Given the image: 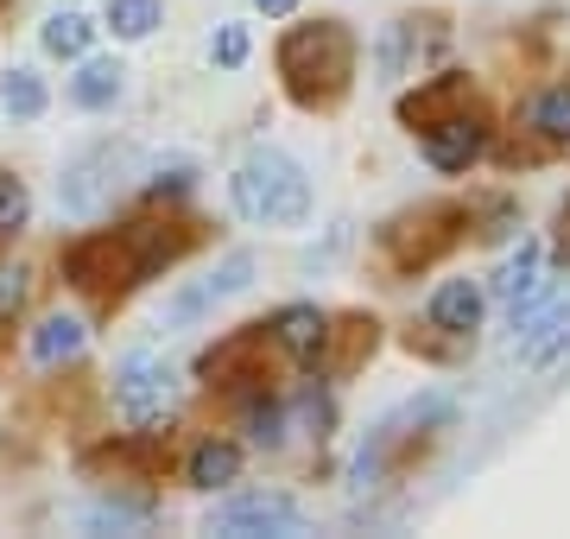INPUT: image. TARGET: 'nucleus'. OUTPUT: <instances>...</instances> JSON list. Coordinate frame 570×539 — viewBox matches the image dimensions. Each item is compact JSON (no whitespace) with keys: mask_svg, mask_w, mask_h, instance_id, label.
<instances>
[{"mask_svg":"<svg viewBox=\"0 0 570 539\" xmlns=\"http://www.w3.org/2000/svg\"><path fill=\"white\" fill-rule=\"evenodd\" d=\"M228 197H235V216L261 228H298L311 216V178L285 153L261 146V153H247L235 178H228Z\"/></svg>","mask_w":570,"mask_h":539,"instance_id":"f257e3e1","label":"nucleus"},{"mask_svg":"<svg viewBox=\"0 0 570 539\" xmlns=\"http://www.w3.org/2000/svg\"><path fill=\"white\" fill-rule=\"evenodd\" d=\"M279 70L298 102H317V96H336V89L355 77V39H348L336 20L317 26H292L279 45Z\"/></svg>","mask_w":570,"mask_h":539,"instance_id":"f03ea898","label":"nucleus"},{"mask_svg":"<svg viewBox=\"0 0 570 539\" xmlns=\"http://www.w3.org/2000/svg\"><path fill=\"white\" fill-rule=\"evenodd\" d=\"M127 171H134V153L127 146H89V153H77L58 178V209L77 216V223L115 209V197L127 190Z\"/></svg>","mask_w":570,"mask_h":539,"instance_id":"7ed1b4c3","label":"nucleus"},{"mask_svg":"<svg viewBox=\"0 0 570 539\" xmlns=\"http://www.w3.org/2000/svg\"><path fill=\"white\" fill-rule=\"evenodd\" d=\"M171 394H178V374L171 362L153 350H134L115 369V413L134 425V432H159L165 419H171Z\"/></svg>","mask_w":570,"mask_h":539,"instance_id":"20e7f679","label":"nucleus"},{"mask_svg":"<svg viewBox=\"0 0 570 539\" xmlns=\"http://www.w3.org/2000/svg\"><path fill=\"white\" fill-rule=\"evenodd\" d=\"M513 331H520V362L527 369H551L570 350V292L564 298H539V286L527 298H513Z\"/></svg>","mask_w":570,"mask_h":539,"instance_id":"39448f33","label":"nucleus"},{"mask_svg":"<svg viewBox=\"0 0 570 539\" xmlns=\"http://www.w3.org/2000/svg\"><path fill=\"white\" fill-rule=\"evenodd\" d=\"M63 280L82 292H115V286H140V261H134V235H89L63 254Z\"/></svg>","mask_w":570,"mask_h":539,"instance_id":"423d86ee","label":"nucleus"},{"mask_svg":"<svg viewBox=\"0 0 570 539\" xmlns=\"http://www.w3.org/2000/svg\"><path fill=\"white\" fill-rule=\"evenodd\" d=\"M305 527V508L285 496V489H247L228 508H216V533L254 539V533H298Z\"/></svg>","mask_w":570,"mask_h":539,"instance_id":"0eeeda50","label":"nucleus"},{"mask_svg":"<svg viewBox=\"0 0 570 539\" xmlns=\"http://www.w3.org/2000/svg\"><path fill=\"white\" fill-rule=\"evenodd\" d=\"M482 121H469V115H444V121H425V134H419V146H425V159L438 171H469V159L482 153Z\"/></svg>","mask_w":570,"mask_h":539,"instance_id":"6e6552de","label":"nucleus"},{"mask_svg":"<svg viewBox=\"0 0 570 539\" xmlns=\"http://www.w3.org/2000/svg\"><path fill=\"white\" fill-rule=\"evenodd\" d=\"M273 343H279L285 355H298V362H317L330 343V317L317 312V305H285L279 317H273Z\"/></svg>","mask_w":570,"mask_h":539,"instance_id":"1a4fd4ad","label":"nucleus"},{"mask_svg":"<svg viewBox=\"0 0 570 539\" xmlns=\"http://www.w3.org/2000/svg\"><path fill=\"white\" fill-rule=\"evenodd\" d=\"M431 324L450 336H469L482 324V286L475 280H444V286L431 292Z\"/></svg>","mask_w":570,"mask_h":539,"instance_id":"9d476101","label":"nucleus"},{"mask_svg":"<svg viewBox=\"0 0 570 539\" xmlns=\"http://www.w3.org/2000/svg\"><path fill=\"white\" fill-rule=\"evenodd\" d=\"M242 477V444H228V438H204L197 451H190V463H184V482L190 489H228V482Z\"/></svg>","mask_w":570,"mask_h":539,"instance_id":"9b49d317","label":"nucleus"},{"mask_svg":"<svg viewBox=\"0 0 570 539\" xmlns=\"http://www.w3.org/2000/svg\"><path fill=\"white\" fill-rule=\"evenodd\" d=\"M82 343H89V336H82V324L77 317H45L39 331H32V362H39V369H58V362H77L82 355Z\"/></svg>","mask_w":570,"mask_h":539,"instance_id":"f8f14e48","label":"nucleus"},{"mask_svg":"<svg viewBox=\"0 0 570 539\" xmlns=\"http://www.w3.org/2000/svg\"><path fill=\"white\" fill-rule=\"evenodd\" d=\"M121 63L115 58H82V70L70 77V102L77 108H108L115 96H121Z\"/></svg>","mask_w":570,"mask_h":539,"instance_id":"ddd939ff","label":"nucleus"},{"mask_svg":"<svg viewBox=\"0 0 570 539\" xmlns=\"http://www.w3.org/2000/svg\"><path fill=\"white\" fill-rule=\"evenodd\" d=\"M0 108H7L13 121H39V115H45L39 70H0Z\"/></svg>","mask_w":570,"mask_h":539,"instance_id":"4468645a","label":"nucleus"},{"mask_svg":"<svg viewBox=\"0 0 570 539\" xmlns=\"http://www.w3.org/2000/svg\"><path fill=\"white\" fill-rule=\"evenodd\" d=\"M45 51H51V58H82V51H89V39H96V26L82 20L77 7H63V13H51V20H45Z\"/></svg>","mask_w":570,"mask_h":539,"instance_id":"2eb2a0df","label":"nucleus"},{"mask_svg":"<svg viewBox=\"0 0 570 539\" xmlns=\"http://www.w3.org/2000/svg\"><path fill=\"white\" fill-rule=\"evenodd\" d=\"M539 242H520V254H508V261H501V273H494V298H527L532 286H539Z\"/></svg>","mask_w":570,"mask_h":539,"instance_id":"dca6fc26","label":"nucleus"},{"mask_svg":"<svg viewBox=\"0 0 570 539\" xmlns=\"http://www.w3.org/2000/svg\"><path fill=\"white\" fill-rule=\"evenodd\" d=\"M159 26V0H108V32L115 39H146Z\"/></svg>","mask_w":570,"mask_h":539,"instance_id":"f3484780","label":"nucleus"},{"mask_svg":"<svg viewBox=\"0 0 570 539\" xmlns=\"http://www.w3.org/2000/svg\"><path fill=\"white\" fill-rule=\"evenodd\" d=\"M527 121L546 134V140H558V146H570V89H546L539 102L527 108Z\"/></svg>","mask_w":570,"mask_h":539,"instance_id":"a211bd4d","label":"nucleus"},{"mask_svg":"<svg viewBox=\"0 0 570 539\" xmlns=\"http://www.w3.org/2000/svg\"><path fill=\"white\" fill-rule=\"evenodd\" d=\"M146 520H153V501H102V508L82 514V527L102 533V527H146Z\"/></svg>","mask_w":570,"mask_h":539,"instance_id":"6ab92c4d","label":"nucleus"},{"mask_svg":"<svg viewBox=\"0 0 570 539\" xmlns=\"http://www.w3.org/2000/svg\"><path fill=\"white\" fill-rule=\"evenodd\" d=\"M247 438H254L261 451H279L285 444V406H273V400L247 406Z\"/></svg>","mask_w":570,"mask_h":539,"instance_id":"aec40b11","label":"nucleus"},{"mask_svg":"<svg viewBox=\"0 0 570 539\" xmlns=\"http://www.w3.org/2000/svg\"><path fill=\"white\" fill-rule=\"evenodd\" d=\"M26 216H32V197H26V185H20V178H0V235L26 228Z\"/></svg>","mask_w":570,"mask_h":539,"instance_id":"412c9836","label":"nucleus"},{"mask_svg":"<svg viewBox=\"0 0 570 539\" xmlns=\"http://www.w3.org/2000/svg\"><path fill=\"white\" fill-rule=\"evenodd\" d=\"M209 58L223 63V70H242V63H247V26L228 20L223 32H216V45H209Z\"/></svg>","mask_w":570,"mask_h":539,"instance_id":"4be33fe9","label":"nucleus"},{"mask_svg":"<svg viewBox=\"0 0 570 539\" xmlns=\"http://www.w3.org/2000/svg\"><path fill=\"white\" fill-rule=\"evenodd\" d=\"M247 273H254V254H228L223 267L209 273V292H216V298H228V292L247 286Z\"/></svg>","mask_w":570,"mask_h":539,"instance_id":"5701e85b","label":"nucleus"},{"mask_svg":"<svg viewBox=\"0 0 570 539\" xmlns=\"http://www.w3.org/2000/svg\"><path fill=\"white\" fill-rule=\"evenodd\" d=\"M190 178H197V166H190V159H171V166H159L153 171V197H184V190H190Z\"/></svg>","mask_w":570,"mask_h":539,"instance_id":"b1692460","label":"nucleus"},{"mask_svg":"<svg viewBox=\"0 0 570 539\" xmlns=\"http://www.w3.org/2000/svg\"><path fill=\"white\" fill-rule=\"evenodd\" d=\"M26 305V267H0V317H13Z\"/></svg>","mask_w":570,"mask_h":539,"instance_id":"393cba45","label":"nucleus"},{"mask_svg":"<svg viewBox=\"0 0 570 539\" xmlns=\"http://www.w3.org/2000/svg\"><path fill=\"white\" fill-rule=\"evenodd\" d=\"M254 7H261L266 20H285V13H292V7H298V0H254Z\"/></svg>","mask_w":570,"mask_h":539,"instance_id":"a878e982","label":"nucleus"}]
</instances>
